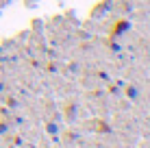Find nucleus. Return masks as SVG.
Returning a JSON list of instances; mask_svg holds the SVG:
<instances>
[]
</instances>
